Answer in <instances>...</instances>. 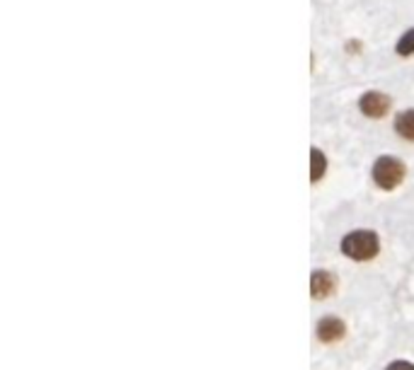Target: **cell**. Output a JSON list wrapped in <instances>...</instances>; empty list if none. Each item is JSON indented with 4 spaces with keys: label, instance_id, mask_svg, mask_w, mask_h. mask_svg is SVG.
I'll return each instance as SVG.
<instances>
[{
    "label": "cell",
    "instance_id": "277c9868",
    "mask_svg": "<svg viewBox=\"0 0 414 370\" xmlns=\"http://www.w3.org/2000/svg\"><path fill=\"white\" fill-rule=\"evenodd\" d=\"M317 339L325 341V344H332V341H339L347 334V324H344L339 317H322L320 322H317Z\"/></svg>",
    "mask_w": 414,
    "mask_h": 370
},
{
    "label": "cell",
    "instance_id": "8992f818",
    "mask_svg": "<svg viewBox=\"0 0 414 370\" xmlns=\"http://www.w3.org/2000/svg\"><path fill=\"white\" fill-rule=\"evenodd\" d=\"M395 133H398L400 138L414 143V109H402L398 117H395Z\"/></svg>",
    "mask_w": 414,
    "mask_h": 370
},
{
    "label": "cell",
    "instance_id": "52a82bcc",
    "mask_svg": "<svg viewBox=\"0 0 414 370\" xmlns=\"http://www.w3.org/2000/svg\"><path fill=\"white\" fill-rule=\"evenodd\" d=\"M327 172V157L325 153L320 150V148H313L310 150V181H320L322 177H325Z\"/></svg>",
    "mask_w": 414,
    "mask_h": 370
},
{
    "label": "cell",
    "instance_id": "3957f363",
    "mask_svg": "<svg viewBox=\"0 0 414 370\" xmlns=\"http://www.w3.org/2000/svg\"><path fill=\"white\" fill-rule=\"evenodd\" d=\"M390 97L388 95H383V92H366V95H361V100H359V109L364 117L368 119H383L385 114L390 112Z\"/></svg>",
    "mask_w": 414,
    "mask_h": 370
},
{
    "label": "cell",
    "instance_id": "ba28073f",
    "mask_svg": "<svg viewBox=\"0 0 414 370\" xmlns=\"http://www.w3.org/2000/svg\"><path fill=\"white\" fill-rule=\"evenodd\" d=\"M398 54H400V56H412V54H414V30L405 32V34L400 37V42H398Z\"/></svg>",
    "mask_w": 414,
    "mask_h": 370
},
{
    "label": "cell",
    "instance_id": "7a4b0ae2",
    "mask_svg": "<svg viewBox=\"0 0 414 370\" xmlns=\"http://www.w3.org/2000/svg\"><path fill=\"white\" fill-rule=\"evenodd\" d=\"M405 174H407L405 162H402L400 157H393V155L378 157V160L373 162V169H371L373 181H376V186L383 191L398 189V186L402 184V179H405Z\"/></svg>",
    "mask_w": 414,
    "mask_h": 370
},
{
    "label": "cell",
    "instance_id": "5b68a950",
    "mask_svg": "<svg viewBox=\"0 0 414 370\" xmlns=\"http://www.w3.org/2000/svg\"><path fill=\"white\" fill-rule=\"evenodd\" d=\"M334 286H337V281H334V276L330 274V271L317 269V271H313V276H310V295L317 298V300L332 295Z\"/></svg>",
    "mask_w": 414,
    "mask_h": 370
},
{
    "label": "cell",
    "instance_id": "9c48e42d",
    "mask_svg": "<svg viewBox=\"0 0 414 370\" xmlns=\"http://www.w3.org/2000/svg\"><path fill=\"white\" fill-rule=\"evenodd\" d=\"M385 370H414L412 363H407V361H395V363H390Z\"/></svg>",
    "mask_w": 414,
    "mask_h": 370
},
{
    "label": "cell",
    "instance_id": "6da1fadb",
    "mask_svg": "<svg viewBox=\"0 0 414 370\" xmlns=\"http://www.w3.org/2000/svg\"><path fill=\"white\" fill-rule=\"evenodd\" d=\"M342 252L354 261H368L381 252V240L373 230H354L344 235Z\"/></svg>",
    "mask_w": 414,
    "mask_h": 370
}]
</instances>
